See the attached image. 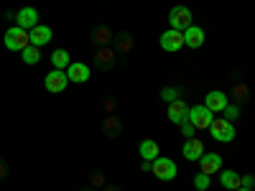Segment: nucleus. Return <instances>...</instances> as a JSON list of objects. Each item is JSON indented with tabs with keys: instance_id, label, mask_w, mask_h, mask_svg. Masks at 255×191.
<instances>
[{
	"instance_id": "aec40b11",
	"label": "nucleus",
	"mask_w": 255,
	"mask_h": 191,
	"mask_svg": "<svg viewBox=\"0 0 255 191\" xmlns=\"http://www.w3.org/2000/svg\"><path fill=\"white\" fill-rule=\"evenodd\" d=\"M130 49H133V36L118 33V54H130Z\"/></svg>"
},
{
	"instance_id": "4468645a",
	"label": "nucleus",
	"mask_w": 255,
	"mask_h": 191,
	"mask_svg": "<svg viewBox=\"0 0 255 191\" xmlns=\"http://www.w3.org/2000/svg\"><path fill=\"white\" fill-rule=\"evenodd\" d=\"M51 28L49 26H33L31 31H28V38H31V46H44V44H49L51 41Z\"/></svg>"
},
{
	"instance_id": "7ed1b4c3",
	"label": "nucleus",
	"mask_w": 255,
	"mask_h": 191,
	"mask_svg": "<svg viewBox=\"0 0 255 191\" xmlns=\"http://www.w3.org/2000/svg\"><path fill=\"white\" fill-rule=\"evenodd\" d=\"M26 46H31V38H28V31L23 28H8L5 31V49L10 51H23Z\"/></svg>"
},
{
	"instance_id": "a878e982",
	"label": "nucleus",
	"mask_w": 255,
	"mask_h": 191,
	"mask_svg": "<svg viewBox=\"0 0 255 191\" xmlns=\"http://www.w3.org/2000/svg\"><path fill=\"white\" fill-rule=\"evenodd\" d=\"M161 97H163V99H168V102H174V99L179 97V92H176V90H163V92H161Z\"/></svg>"
},
{
	"instance_id": "bb28decb",
	"label": "nucleus",
	"mask_w": 255,
	"mask_h": 191,
	"mask_svg": "<svg viewBox=\"0 0 255 191\" xmlns=\"http://www.w3.org/2000/svg\"><path fill=\"white\" fill-rule=\"evenodd\" d=\"M235 97L238 99H245L248 97V87H245V84H238V87H235Z\"/></svg>"
},
{
	"instance_id": "f3484780",
	"label": "nucleus",
	"mask_w": 255,
	"mask_h": 191,
	"mask_svg": "<svg viewBox=\"0 0 255 191\" xmlns=\"http://www.w3.org/2000/svg\"><path fill=\"white\" fill-rule=\"evenodd\" d=\"M97 64H100V69H110L113 67V61H115V51L113 49H108V46H102L100 51H97Z\"/></svg>"
},
{
	"instance_id": "6e6552de",
	"label": "nucleus",
	"mask_w": 255,
	"mask_h": 191,
	"mask_svg": "<svg viewBox=\"0 0 255 191\" xmlns=\"http://www.w3.org/2000/svg\"><path fill=\"white\" fill-rule=\"evenodd\" d=\"M184 46V36H181V31H166V33H161V49L163 51H179Z\"/></svg>"
},
{
	"instance_id": "423d86ee",
	"label": "nucleus",
	"mask_w": 255,
	"mask_h": 191,
	"mask_svg": "<svg viewBox=\"0 0 255 191\" xmlns=\"http://www.w3.org/2000/svg\"><path fill=\"white\" fill-rule=\"evenodd\" d=\"M44 84H46V90H49V92H54V95L64 92V87L69 84V79H67V72H61V69H54V72H49V74H46V79H44Z\"/></svg>"
},
{
	"instance_id": "f257e3e1",
	"label": "nucleus",
	"mask_w": 255,
	"mask_h": 191,
	"mask_svg": "<svg viewBox=\"0 0 255 191\" xmlns=\"http://www.w3.org/2000/svg\"><path fill=\"white\" fill-rule=\"evenodd\" d=\"M207 130L212 133V138H215V140L230 143L232 138H235V122H230V120H225V117H215V120L209 122Z\"/></svg>"
},
{
	"instance_id": "c85d7f7f",
	"label": "nucleus",
	"mask_w": 255,
	"mask_h": 191,
	"mask_svg": "<svg viewBox=\"0 0 255 191\" xmlns=\"http://www.w3.org/2000/svg\"><path fill=\"white\" fill-rule=\"evenodd\" d=\"M181 127H184V135H186V138H191V133H194V127H191V125H189L186 120L181 122Z\"/></svg>"
},
{
	"instance_id": "c756f323",
	"label": "nucleus",
	"mask_w": 255,
	"mask_h": 191,
	"mask_svg": "<svg viewBox=\"0 0 255 191\" xmlns=\"http://www.w3.org/2000/svg\"><path fill=\"white\" fill-rule=\"evenodd\" d=\"M3 176H5V166H3V163H0V179H3Z\"/></svg>"
},
{
	"instance_id": "a211bd4d",
	"label": "nucleus",
	"mask_w": 255,
	"mask_h": 191,
	"mask_svg": "<svg viewBox=\"0 0 255 191\" xmlns=\"http://www.w3.org/2000/svg\"><path fill=\"white\" fill-rule=\"evenodd\" d=\"M51 64H54V69H67L69 67V54L64 51V49H56L54 54H51Z\"/></svg>"
},
{
	"instance_id": "2eb2a0df",
	"label": "nucleus",
	"mask_w": 255,
	"mask_h": 191,
	"mask_svg": "<svg viewBox=\"0 0 255 191\" xmlns=\"http://www.w3.org/2000/svg\"><path fill=\"white\" fill-rule=\"evenodd\" d=\"M186 112H189V107H186L184 99H174L171 104H168V120L176 122V125H181L186 120Z\"/></svg>"
},
{
	"instance_id": "f03ea898",
	"label": "nucleus",
	"mask_w": 255,
	"mask_h": 191,
	"mask_svg": "<svg viewBox=\"0 0 255 191\" xmlns=\"http://www.w3.org/2000/svg\"><path fill=\"white\" fill-rule=\"evenodd\" d=\"M212 120H215V117H212V112L204 107V104L189 107V112H186V122H189L191 127H194V130H207Z\"/></svg>"
},
{
	"instance_id": "0eeeda50",
	"label": "nucleus",
	"mask_w": 255,
	"mask_h": 191,
	"mask_svg": "<svg viewBox=\"0 0 255 191\" xmlns=\"http://www.w3.org/2000/svg\"><path fill=\"white\" fill-rule=\"evenodd\" d=\"M15 20H18V28L31 31L33 26H38V10L36 8H20L15 13Z\"/></svg>"
},
{
	"instance_id": "cd10ccee",
	"label": "nucleus",
	"mask_w": 255,
	"mask_h": 191,
	"mask_svg": "<svg viewBox=\"0 0 255 191\" xmlns=\"http://www.w3.org/2000/svg\"><path fill=\"white\" fill-rule=\"evenodd\" d=\"M253 184H255V179H253V176H250V174H248V176H243V179H240V186H243V189H253Z\"/></svg>"
},
{
	"instance_id": "4be33fe9",
	"label": "nucleus",
	"mask_w": 255,
	"mask_h": 191,
	"mask_svg": "<svg viewBox=\"0 0 255 191\" xmlns=\"http://www.w3.org/2000/svg\"><path fill=\"white\" fill-rule=\"evenodd\" d=\"M20 54H23V61H26V64H38V61H41L38 46H26V49L20 51Z\"/></svg>"
},
{
	"instance_id": "412c9836",
	"label": "nucleus",
	"mask_w": 255,
	"mask_h": 191,
	"mask_svg": "<svg viewBox=\"0 0 255 191\" xmlns=\"http://www.w3.org/2000/svg\"><path fill=\"white\" fill-rule=\"evenodd\" d=\"M95 41L100 46H108L110 41H113V31L108 28V26H100V28H95Z\"/></svg>"
},
{
	"instance_id": "9b49d317",
	"label": "nucleus",
	"mask_w": 255,
	"mask_h": 191,
	"mask_svg": "<svg viewBox=\"0 0 255 191\" xmlns=\"http://www.w3.org/2000/svg\"><path fill=\"white\" fill-rule=\"evenodd\" d=\"M181 153H184L186 161H199L202 153H204V143H202L199 138H189V140L184 143V148H181Z\"/></svg>"
},
{
	"instance_id": "393cba45",
	"label": "nucleus",
	"mask_w": 255,
	"mask_h": 191,
	"mask_svg": "<svg viewBox=\"0 0 255 191\" xmlns=\"http://www.w3.org/2000/svg\"><path fill=\"white\" fill-rule=\"evenodd\" d=\"M222 112H225V120H230V122H232V120H235V117L240 115V107H235V104H227V107H225Z\"/></svg>"
},
{
	"instance_id": "6ab92c4d",
	"label": "nucleus",
	"mask_w": 255,
	"mask_h": 191,
	"mask_svg": "<svg viewBox=\"0 0 255 191\" xmlns=\"http://www.w3.org/2000/svg\"><path fill=\"white\" fill-rule=\"evenodd\" d=\"M220 181H222L225 189H232V191L240 189V176H238L235 171H222V174H220Z\"/></svg>"
},
{
	"instance_id": "5701e85b",
	"label": "nucleus",
	"mask_w": 255,
	"mask_h": 191,
	"mask_svg": "<svg viewBox=\"0 0 255 191\" xmlns=\"http://www.w3.org/2000/svg\"><path fill=\"white\" fill-rule=\"evenodd\" d=\"M194 186H197L199 191L209 189V176H207V174H197V176H194Z\"/></svg>"
},
{
	"instance_id": "f8f14e48",
	"label": "nucleus",
	"mask_w": 255,
	"mask_h": 191,
	"mask_svg": "<svg viewBox=\"0 0 255 191\" xmlns=\"http://www.w3.org/2000/svg\"><path fill=\"white\" fill-rule=\"evenodd\" d=\"M227 104H230V102H227L225 92H217V90H215V92H209V95L204 97V107H207L209 112H222Z\"/></svg>"
},
{
	"instance_id": "39448f33",
	"label": "nucleus",
	"mask_w": 255,
	"mask_h": 191,
	"mask_svg": "<svg viewBox=\"0 0 255 191\" xmlns=\"http://www.w3.org/2000/svg\"><path fill=\"white\" fill-rule=\"evenodd\" d=\"M168 20H171L174 31H186L191 26V10L184 8V5H176V8H171V13H168Z\"/></svg>"
},
{
	"instance_id": "20e7f679",
	"label": "nucleus",
	"mask_w": 255,
	"mask_h": 191,
	"mask_svg": "<svg viewBox=\"0 0 255 191\" xmlns=\"http://www.w3.org/2000/svg\"><path fill=\"white\" fill-rule=\"evenodd\" d=\"M151 171L161 181H171V179H176V163L171 158H156V161H151Z\"/></svg>"
},
{
	"instance_id": "b1692460",
	"label": "nucleus",
	"mask_w": 255,
	"mask_h": 191,
	"mask_svg": "<svg viewBox=\"0 0 255 191\" xmlns=\"http://www.w3.org/2000/svg\"><path fill=\"white\" fill-rule=\"evenodd\" d=\"M105 130H108V133H118L120 130V120L118 117H108V120H105Z\"/></svg>"
},
{
	"instance_id": "9d476101",
	"label": "nucleus",
	"mask_w": 255,
	"mask_h": 191,
	"mask_svg": "<svg viewBox=\"0 0 255 191\" xmlns=\"http://www.w3.org/2000/svg\"><path fill=\"white\" fill-rule=\"evenodd\" d=\"M181 36H184V46H189V49H199L204 44V31L194 23H191L186 31H181Z\"/></svg>"
},
{
	"instance_id": "2f4dec72",
	"label": "nucleus",
	"mask_w": 255,
	"mask_h": 191,
	"mask_svg": "<svg viewBox=\"0 0 255 191\" xmlns=\"http://www.w3.org/2000/svg\"><path fill=\"white\" fill-rule=\"evenodd\" d=\"M108 191H118V189H113V186H110V189H108Z\"/></svg>"
},
{
	"instance_id": "dca6fc26",
	"label": "nucleus",
	"mask_w": 255,
	"mask_h": 191,
	"mask_svg": "<svg viewBox=\"0 0 255 191\" xmlns=\"http://www.w3.org/2000/svg\"><path fill=\"white\" fill-rule=\"evenodd\" d=\"M140 158L143 161H156L158 158V143L156 140H143L140 143Z\"/></svg>"
},
{
	"instance_id": "1a4fd4ad",
	"label": "nucleus",
	"mask_w": 255,
	"mask_h": 191,
	"mask_svg": "<svg viewBox=\"0 0 255 191\" xmlns=\"http://www.w3.org/2000/svg\"><path fill=\"white\" fill-rule=\"evenodd\" d=\"M199 168H202V174L212 176V174H220V168H222V158L217 153H202L199 158Z\"/></svg>"
},
{
	"instance_id": "7c9ffc66",
	"label": "nucleus",
	"mask_w": 255,
	"mask_h": 191,
	"mask_svg": "<svg viewBox=\"0 0 255 191\" xmlns=\"http://www.w3.org/2000/svg\"><path fill=\"white\" fill-rule=\"evenodd\" d=\"M235 191H253V189H243V186H240V189H235Z\"/></svg>"
},
{
	"instance_id": "ddd939ff",
	"label": "nucleus",
	"mask_w": 255,
	"mask_h": 191,
	"mask_svg": "<svg viewBox=\"0 0 255 191\" xmlns=\"http://www.w3.org/2000/svg\"><path fill=\"white\" fill-rule=\"evenodd\" d=\"M67 79L69 82H77V84L87 82L90 79V67H87V64H79V61L69 64V67H67Z\"/></svg>"
}]
</instances>
